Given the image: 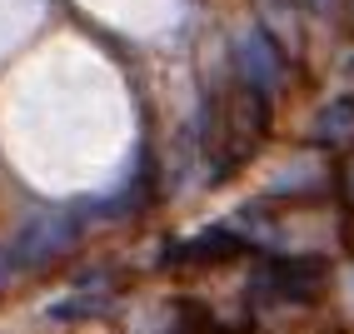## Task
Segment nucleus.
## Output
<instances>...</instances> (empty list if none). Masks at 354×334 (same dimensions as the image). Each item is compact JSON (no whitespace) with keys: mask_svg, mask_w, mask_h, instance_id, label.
I'll list each match as a JSON object with an SVG mask.
<instances>
[{"mask_svg":"<svg viewBox=\"0 0 354 334\" xmlns=\"http://www.w3.org/2000/svg\"><path fill=\"white\" fill-rule=\"evenodd\" d=\"M270 130V100L259 95L254 85H234L230 100H225V115H220V145H225V170L230 165H240L254 155V145L265 140Z\"/></svg>","mask_w":354,"mask_h":334,"instance_id":"1","label":"nucleus"},{"mask_svg":"<svg viewBox=\"0 0 354 334\" xmlns=\"http://www.w3.org/2000/svg\"><path fill=\"white\" fill-rule=\"evenodd\" d=\"M265 279H270V290L290 295V299H310L315 284L324 279V265H315V259H290V265H274Z\"/></svg>","mask_w":354,"mask_h":334,"instance_id":"2","label":"nucleus"},{"mask_svg":"<svg viewBox=\"0 0 354 334\" xmlns=\"http://www.w3.org/2000/svg\"><path fill=\"white\" fill-rule=\"evenodd\" d=\"M274 80H279V45L265 40V35H250L245 40V85H254L265 95Z\"/></svg>","mask_w":354,"mask_h":334,"instance_id":"3","label":"nucleus"},{"mask_svg":"<svg viewBox=\"0 0 354 334\" xmlns=\"http://www.w3.org/2000/svg\"><path fill=\"white\" fill-rule=\"evenodd\" d=\"M339 200H344V205L354 210V150H349V155L339 160Z\"/></svg>","mask_w":354,"mask_h":334,"instance_id":"4","label":"nucleus"}]
</instances>
